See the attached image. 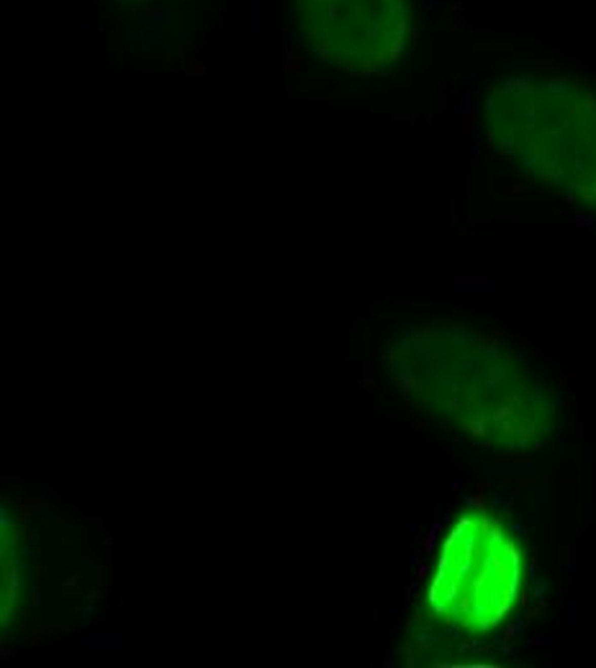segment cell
I'll list each match as a JSON object with an SVG mask.
<instances>
[{
  "instance_id": "cell-1",
  "label": "cell",
  "mask_w": 596,
  "mask_h": 668,
  "mask_svg": "<svg viewBox=\"0 0 596 668\" xmlns=\"http://www.w3.org/2000/svg\"><path fill=\"white\" fill-rule=\"evenodd\" d=\"M380 360L409 414L488 447H540L571 409L563 373L506 327L419 319L383 342Z\"/></svg>"
},
{
  "instance_id": "cell-2",
  "label": "cell",
  "mask_w": 596,
  "mask_h": 668,
  "mask_svg": "<svg viewBox=\"0 0 596 668\" xmlns=\"http://www.w3.org/2000/svg\"><path fill=\"white\" fill-rule=\"evenodd\" d=\"M522 591V550L501 522L468 514L447 532L427 591L432 614L465 638L496 632Z\"/></svg>"
},
{
  "instance_id": "cell-3",
  "label": "cell",
  "mask_w": 596,
  "mask_h": 668,
  "mask_svg": "<svg viewBox=\"0 0 596 668\" xmlns=\"http://www.w3.org/2000/svg\"><path fill=\"white\" fill-rule=\"evenodd\" d=\"M496 144L550 188L578 190L596 203V98L550 85L537 95H506L494 119Z\"/></svg>"
}]
</instances>
